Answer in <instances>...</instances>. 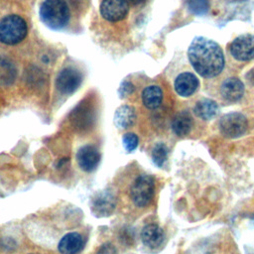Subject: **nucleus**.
<instances>
[{
  "mask_svg": "<svg viewBox=\"0 0 254 254\" xmlns=\"http://www.w3.org/2000/svg\"><path fill=\"white\" fill-rule=\"evenodd\" d=\"M188 10L196 16L204 15L209 8L208 0H186Z\"/></svg>",
  "mask_w": 254,
  "mask_h": 254,
  "instance_id": "aec40b11",
  "label": "nucleus"
},
{
  "mask_svg": "<svg viewBox=\"0 0 254 254\" xmlns=\"http://www.w3.org/2000/svg\"><path fill=\"white\" fill-rule=\"evenodd\" d=\"M168 156V148L164 143H158L155 145L152 151V159L155 165L158 167H162Z\"/></svg>",
  "mask_w": 254,
  "mask_h": 254,
  "instance_id": "412c9836",
  "label": "nucleus"
},
{
  "mask_svg": "<svg viewBox=\"0 0 254 254\" xmlns=\"http://www.w3.org/2000/svg\"><path fill=\"white\" fill-rule=\"evenodd\" d=\"M28 34L26 21L17 14L0 19V43L13 46L21 43Z\"/></svg>",
  "mask_w": 254,
  "mask_h": 254,
  "instance_id": "7ed1b4c3",
  "label": "nucleus"
},
{
  "mask_svg": "<svg viewBox=\"0 0 254 254\" xmlns=\"http://www.w3.org/2000/svg\"><path fill=\"white\" fill-rule=\"evenodd\" d=\"M244 93V84L237 77H228L220 85L221 96L229 102H236L241 99Z\"/></svg>",
  "mask_w": 254,
  "mask_h": 254,
  "instance_id": "f8f14e48",
  "label": "nucleus"
},
{
  "mask_svg": "<svg viewBox=\"0 0 254 254\" xmlns=\"http://www.w3.org/2000/svg\"><path fill=\"white\" fill-rule=\"evenodd\" d=\"M82 75L79 70L68 66L62 69L56 78V86L58 90L65 95L73 93L80 85Z\"/></svg>",
  "mask_w": 254,
  "mask_h": 254,
  "instance_id": "423d86ee",
  "label": "nucleus"
},
{
  "mask_svg": "<svg viewBox=\"0 0 254 254\" xmlns=\"http://www.w3.org/2000/svg\"><path fill=\"white\" fill-rule=\"evenodd\" d=\"M136 120V112L132 106L122 105L114 113V123L119 129H127Z\"/></svg>",
  "mask_w": 254,
  "mask_h": 254,
  "instance_id": "2eb2a0df",
  "label": "nucleus"
},
{
  "mask_svg": "<svg viewBox=\"0 0 254 254\" xmlns=\"http://www.w3.org/2000/svg\"><path fill=\"white\" fill-rule=\"evenodd\" d=\"M17 70L15 64L7 58L0 57V84L9 85L14 82Z\"/></svg>",
  "mask_w": 254,
  "mask_h": 254,
  "instance_id": "6ab92c4d",
  "label": "nucleus"
},
{
  "mask_svg": "<svg viewBox=\"0 0 254 254\" xmlns=\"http://www.w3.org/2000/svg\"><path fill=\"white\" fill-rule=\"evenodd\" d=\"M218 110L219 108L217 103L209 98L198 100L193 107L194 114L202 120H209L213 118L218 113Z\"/></svg>",
  "mask_w": 254,
  "mask_h": 254,
  "instance_id": "dca6fc26",
  "label": "nucleus"
},
{
  "mask_svg": "<svg viewBox=\"0 0 254 254\" xmlns=\"http://www.w3.org/2000/svg\"><path fill=\"white\" fill-rule=\"evenodd\" d=\"M76 160L78 166L84 172H91L99 164L100 153L93 145H84L76 153Z\"/></svg>",
  "mask_w": 254,
  "mask_h": 254,
  "instance_id": "1a4fd4ad",
  "label": "nucleus"
},
{
  "mask_svg": "<svg viewBox=\"0 0 254 254\" xmlns=\"http://www.w3.org/2000/svg\"><path fill=\"white\" fill-rule=\"evenodd\" d=\"M126 1L128 2V4H131V5H139L144 3L146 0H126Z\"/></svg>",
  "mask_w": 254,
  "mask_h": 254,
  "instance_id": "b1692460",
  "label": "nucleus"
},
{
  "mask_svg": "<svg viewBox=\"0 0 254 254\" xmlns=\"http://www.w3.org/2000/svg\"><path fill=\"white\" fill-rule=\"evenodd\" d=\"M138 143H139V139L135 133H126L123 135L122 144L126 151L128 152L134 151L137 148Z\"/></svg>",
  "mask_w": 254,
  "mask_h": 254,
  "instance_id": "4be33fe9",
  "label": "nucleus"
},
{
  "mask_svg": "<svg viewBox=\"0 0 254 254\" xmlns=\"http://www.w3.org/2000/svg\"><path fill=\"white\" fill-rule=\"evenodd\" d=\"M193 69L204 78L218 75L224 67V55L220 46L207 38L195 37L188 50Z\"/></svg>",
  "mask_w": 254,
  "mask_h": 254,
  "instance_id": "f257e3e1",
  "label": "nucleus"
},
{
  "mask_svg": "<svg viewBox=\"0 0 254 254\" xmlns=\"http://www.w3.org/2000/svg\"><path fill=\"white\" fill-rule=\"evenodd\" d=\"M83 248L82 236L76 232L65 234L59 242L58 249L62 254H77Z\"/></svg>",
  "mask_w": 254,
  "mask_h": 254,
  "instance_id": "4468645a",
  "label": "nucleus"
},
{
  "mask_svg": "<svg viewBox=\"0 0 254 254\" xmlns=\"http://www.w3.org/2000/svg\"><path fill=\"white\" fill-rule=\"evenodd\" d=\"M199 85L197 77L191 72H182L180 73L175 81L174 87L176 92L183 97H189L192 95Z\"/></svg>",
  "mask_w": 254,
  "mask_h": 254,
  "instance_id": "9b49d317",
  "label": "nucleus"
},
{
  "mask_svg": "<svg viewBox=\"0 0 254 254\" xmlns=\"http://www.w3.org/2000/svg\"><path fill=\"white\" fill-rule=\"evenodd\" d=\"M155 192L154 179L149 175H141L132 184L130 194L133 202L140 207L148 205Z\"/></svg>",
  "mask_w": 254,
  "mask_h": 254,
  "instance_id": "20e7f679",
  "label": "nucleus"
},
{
  "mask_svg": "<svg viewBox=\"0 0 254 254\" xmlns=\"http://www.w3.org/2000/svg\"><path fill=\"white\" fill-rule=\"evenodd\" d=\"M192 127V117L189 111L178 113L172 122V129L178 136H185L190 133Z\"/></svg>",
  "mask_w": 254,
  "mask_h": 254,
  "instance_id": "a211bd4d",
  "label": "nucleus"
},
{
  "mask_svg": "<svg viewBox=\"0 0 254 254\" xmlns=\"http://www.w3.org/2000/svg\"><path fill=\"white\" fill-rule=\"evenodd\" d=\"M116 198L109 190L98 192L92 199L91 209L98 216L109 215L115 208Z\"/></svg>",
  "mask_w": 254,
  "mask_h": 254,
  "instance_id": "9d476101",
  "label": "nucleus"
},
{
  "mask_svg": "<svg viewBox=\"0 0 254 254\" xmlns=\"http://www.w3.org/2000/svg\"><path fill=\"white\" fill-rule=\"evenodd\" d=\"M247 119L239 112H231L223 115L219 120V131L226 138H237L243 135L247 129Z\"/></svg>",
  "mask_w": 254,
  "mask_h": 254,
  "instance_id": "39448f33",
  "label": "nucleus"
},
{
  "mask_svg": "<svg viewBox=\"0 0 254 254\" xmlns=\"http://www.w3.org/2000/svg\"><path fill=\"white\" fill-rule=\"evenodd\" d=\"M163 100V91L158 85H149L142 91L143 104L149 109L158 108Z\"/></svg>",
  "mask_w": 254,
  "mask_h": 254,
  "instance_id": "f3484780",
  "label": "nucleus"
},
{
  "mask_svg": "<svg viewBox=\"0 0 254 254\" xmlns=\"http://www.w3.org/2000/svg\"><path fill=\"white\" fill-rule=\"evenodd\" d=\"M232 57L239 62H248L254 59V36L245 34L235 38L230 44Z\"/></svg>",
  "mask_w": 254,
  "mask_h": 254,
  "instance_id": "0eeeda50",
  "label": "nucleus"
},
{
  "mask_svg": "<svg viewBox=\"0 0 254 254\" xmlns=\"http://www.w3.org/2000/svg\"><path fill=\"white\" fill-rule=\"evenodd\" d=\"M69 8L64 0H45L40 7L42 22L52 30H62L69 21Z\"/></svg>",
  "mask_w": 254,
  "mask_h": 254,
  "instance_id": "f03ea898",
  "label": "nucleus"
},
{
  "mask_svg": "<svg viewBox=\"0 0 254 254\" xmlns=\"http://www.w3.org/2000/svg\"><path fill=\"white\" fill-rule=\"evenodd\" d=\"M99 11L106 21L119 22L126 18L129 12V4L126 0H102Z\"/></svg>",
  "mask_w": 254,
  "mask_h": 254,
  "instance_id": "6e6552de",
  "label": "nucleus"
},
{
  "mask_svg": "<svg viewBox=\"0 0 254 254\" xmlns=\"http://www.w3.org/2000/svg\"><path fill=\"white\" fill-rule=\"evenodd\" d=\"M133 90H134V87H133L132 83H130V82H124L122 87L120 88V92L122 95H127V94L133 92Z\"/></svg>",
  "mask_w": 254,
  "mask_h": 254,
  "instance_id": "5701e85b",
  "label": "nucleus"
},
{
  "mask_svg": "<svg viewBox=\"0 0 254 254\" xmlns=\"http://www.w3.org/2000/svg\"><path fill=\"white\" fill-rule=\"evenodd\" d=\"M164 238L165 234L163 229L155 223L145 225L141 231L142 242L149 248H156L160 246Z\"/></svg>",
  "mask_w": 254,
  "mask_h": 254,
  "instance_id": "ddd939ff",
  "label": "nucleus"
}]
</instances>
